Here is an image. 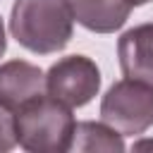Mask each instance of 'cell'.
<instances>
[{
  "label": "cell",
  "instance_id": "1",
  "mask_svg": "<svg viewBox=\"0 0 153 153\" xmlns=\"http://www.w3.org/2000/svg\"><path fill=\"white\" fill-rule=\"evenodd\" d=\"M10 31L22 48L36 55L62 50L74 31L69 0H14Z\"/></svg>",
  "mask_w": 153,
  "mask_h": 153
},
{
  "label": "cell",
  "instance_id": "2",
  "mask_svg": "<svg viewBox=\"0 0 153 153\" xmlns=\"http://www.w3.org/2000/svg\"><path fill=\"white\" fill-rule=\"evenodd\" d=\"M14 136L24 151L31 153H62L69 151L74 134L72 108L50 93H41L22 103L14 112Z\"/></svg>",
  "mask_w": 153,
  "mask_h": 153
},
{
  "label": "cell",
  "instance_id": "3",
  "mask_svg": "<svg viewBox=\"0 0 153 153\" xmlns=\"http://www.w3.org/2000/svg\"><path fill=\"white\" fill-rule=\"evenodd\" d=\"M100 120L122 136H139L153 127V86L122 79L115 81L100 100Z\"/></svg>",
  "mask_w": 153,
  "mask_h": 153
},
{
  "label": "cell",
  "instance_id": "4",
  "mask_svg": "<svg viewBox=\"0 0 153 153\" xmlns=\"http://www.w3.org/2000/svg\"><path fill=\"white\" fill-rule=\"evenodd\" d=\"M100 69L86 55H67L45 72V93L69 108H81L98 96Z\"/></svg>",
  "mask_w": 153,
  "mask_h": 153
},
{
  "label": "cell",
  "instance_id": "5",
  "mask_svg": "<svg viewBox=\"0 0 153 153\" xmlns=\"http://www.w3.org/2000/svg\"><path fill=\"white\" fill-rule=\"evenodd\" d=\"M45 93V74L26 60H10L0 65V105L17 110L22 103Z\"/></svg>",
  "mask_w": 153,
  "mask_h": 153
},
{
  "label": "cell",
  "instance_id": "6",
  "mask_svg": "<svg viewBox=\"0 0 153 153\" xmlns=\"http://www.w3.org/2000/svg\"><path fill=\"white\" fill-rule=\"evenodd\" d=\"M117 57L127 79L153 86V22L124 31L117 41Z\"/></svg>",
  "mask_w": 153,
  "mask_h": 153
},
{
  "label": "cell",
  "instance_id": "7",
  "mask_svg": "<svg viewBox=\"0 0 153 153\" xmlns=\"http://www.w3.org/2000/svg\"><path fill=\"white\" fill-rule=\"evenodd\" d=\"M74 22L93 33H115L129 19L131 0H69Z\"/></svg>",
  "mask_w": 153,
  "mask_h": 153
},
{
  "label": "cell",
  "instance_id": "8",
  "mask_svg": "<svg viewBox=\"0 0 153 153\" xmlns=\"http://www.w3.org/2000/svg\"><path fill=\"white\" fill-rule=\"evenodd\" d=\"M69 151H76V153H91V151L120 153V151H124V141H122V134L105 122H76Z\"/></svg>",
  "mask_w": 153,
  "mask_h": 153
},
{
  "label": "cell",
  "instance_id": "9",
  "mask_svg": "<svg viewBox=\"0 0 153 153\" xmlns=\"http://www.w3.org/2000/svg\"><path fill=\"white\" fill-rule=\"evenodd\" d=\"M17 146V136H14V115L12 110L0 105V153L10 151Z\"/></svg>",
  "mask_w": 153,
  "mask_h": 153
},
{
  "label": "cell",
  "instance_id": "10",
  "mask_svg": "<svg viewBox=\"0 0 153 153\" xmlns=\"http://www.w3.org/2000/svg\"><path fill=\"white\" fill-rule=\"evenodd\" d=\"M5 48H7V38H5V26H2V19H0V57H2Z\"/></svg>",
  "mask_w": 153,
  "mask_h": 153
},
{
  "label": "cell",
  "instance_id": "11",
  "mask_svg": "<svg viewBox=\"0 0 153 153\" xmlns=\"http://www.w3.org/2000/svg\"><path fill=\"white\" fill-rule=\"evenodd\" d=\"M146 2H151V0H131V5L136 7V5H146Z\"/></svg>",
  "mask_w": 153,
  "mask_h": 153
}]
</instances>
